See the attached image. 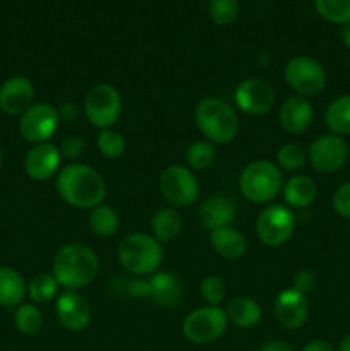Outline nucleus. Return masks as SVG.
Masks as SVG:
<instances>
[{"mask_svg": "<svg viewBox=\"0 0 350 351\" xmlns=\"http://www.w3.org/2000/svg\"><path fill=\"white\" fill-rule=\"evenodd\" d=\"M325 122L335 136H350V95L333 99L325 112Z\"/></svg>", "mask_w": 350, "mask_h": 351, "instance_id": "26", "label": "nucleus"}, {"mask_svg": "<svg viewBox=\"0 0 350 351\" xmlns=\"http://www.w3.org/2000/svg\"><path fill=\"white\" fill-rule=\"evenodd\" d=\"M285 202L290 208L305 209L314 202L318 195V185L307 175H294L283 185Z\"/></svg>", "mask_w": 350, "mask_h": 351, "instance_id": "22", "label": "nucleus"}, {"mask_svg": "<svg viewBox=\"0 0 350 351\" xmlns=\"http://www.w3.org/2000/svg\"><path fill=\"white\" fill-rule=\"evenodd\" d=\"M58 195L78 209H95L106 197V184L95 168L82 163H69L55 182Z\"/></svg>", "mask_w": 350, "mask_h": 351, "instance_id": "1", "label": "nucleus"}, {"mask_svg": "<svg viewBox=\"0 0 350 351\" xmlns=\"http://www.w3.org/2000/svg\"><path fill=\"white\" fill-rule=\"evenodd\" d=\"M117 257L127 273L134 276H151L160 269L163 245L153 235L134 232L120 240Z\"/></svg>", "mask_w": 350, "mask_h": 351, "instance_id": "4", "label": "nucleus"}, {"mask_svg": "<svg viewBox=\"0 0 350 351\" xmlns=\"http://www.w3.org/2000/svg\"><path fill=\"white\" fill-rule=\"evenodd\" d=\"M96 146L102 156L115 160L120 158L126 151V141H124L122 134L117 132L113 129H103L100 130L98 139H96Z\"/></svg>", "mask_w": 350, "mask_h": 351, "instance_id": "32", "label": "nucleus"}, {"mask_svg": "<svg viewBox=\"0 0 350 351\" xmlns=\"http://www.w3.org/2000/svg\"><path fill=\"white\" fill-rule=\"evenodd\" d=\"M338 351H350V335L343 336L338 343Z\"/></svg>", "mask_w": 350, "mask_h": 351, "instance_id": "44", "label": "nucleus"}, {"mask_svg": "<svg viewBox=\"0 0 350 351\" xmlns=\"http://www.w3.org/2000/svg\"><path fill=\"white\" fill-rule=\"evenodd\" d=\"M307 160L319 173H335L349 160V144L335 134L316 137L307 149Z\"/></svg>", "mask_w": 350, "mask_h": 351, "instance_id": "11", "label": "nucleus"}, {"mask_svg": "<svg viewBox=\"0 0 350 351\" xmlns=\"http://www.w3.org/2000/svg\"><path fill=\"white\" fill-rule=\"evenodd\" d=\"M158 187L161 195L174 208H187L198 202L199 184L198 178L189 167L170 165L165 168L158 178Z\"/></svg>", "mask_w": 350, "mask_h": 351, "instance_id": "8", "label": "nucleus"}, {"mask_svg": "<svg viewBox=\"0 0 350 351\" xmlns=\"http://www.w3.org/2000/svg\"><path fill=\"white\" fill-rule=\"evenodd\" d=\"M301 351H335V348L326 339H312Z\"/></svg>", "mask_w": 350, "mask_h": 351, "instance_id": "41", "label": "nucleus"}, {"mask_svg": "<svg viewBox=\"0 0 350 351\" xmlns=\"http://www.w3.org/2000/svg\"><path fill=\"white\" fill-rule=\"evenodd\" d=\"M277 160L281 168L295 171V170H301V168L304 167L305 161H307V153H305L299 144L288 143V144H283V146L278 149Z\"/></svg>", "mask_w": 350, "mask_h": 351, "instance_id": "34", "label": "nucleus"}, {"mask_svg": "<svg viewBox=\"0 0 350 351\" xmlns=\"http://www.w3.org/2000/svg\"><path fill=\"white\" fill-rule=\"evenodd\" d=\"M199 291H201V297L205 298L208 305H215L218 307L226 297V287L225 281L220 276H215V274H209L199 285Z\"/></svg>", "mask_w": 350, "mask_h": 351, "instance_id": "35", "label": "nucleus"}, {"mask_svg": "<svg viewBox=\"0 0 350 351\" xmlns=\"http://www.w3.org/2000/svg\"><path fill=\"white\" fill-rule=\"evenodd\" d=\"M333 208L342 218L350 219V182L340 185L333 194Z\"/></svg>", "mask_w": 350, "mask_h": 351, "instance_id": "37", "label": "nucleus"}, {"mask_svg": "<svg viewBox=\"0 0 350 351\" xmlns=\"http://www.w3.org/2000/svg\"><path fill=\"white\" fill-rule=\"evenodd\" d=\"M307 315L309 302L304 293L294 290V288L280 291L275 300V317L281 328L288 329V331L301 329L307 321Z\"/></svg>", "mask_w": 350, "mask_h": 351, "instance_id": "14", "label": "nucleus"}, {"mask_svg": "<svg viewBox=\"0 0 350 351\" xmlns=\"http://www.w3.org/2000/svg\"><path fill=\"white\" fill-rule=\"evenodd\" d=\"M27 293V285L19 271L0 266V305L7 308L19 307Z\"/></svg>", "mask_w": 350, "mask_h": 351, "instance_id": "23", "label": "nucleus"}, {"mask_svg": "<svg viewBox=\"0 0 350 351\" xmlns=\"http://www.w3.org/2000/svg\"><path fill=\"white\" fill-rule=\"evenodd\" d=\"M283 173L280 167L268 160H257L247 165L239 177V191L244 197L256 204H264L283 191Z\"/></svg>", "mask_w": 350, "mask_h": 351, "instance_id": "5", "label": "nucleus"}, {"mask_svg": "<svg viewBox=\"0 0 350 351\" xmlns=\"http://www.w3.org/2000/svg\"><path fill=\"white\" fill-rule=\"evenodd\" d=\"M283 75L292 91L304 98L319 95L326 86L325 67L316 58L305 57V55L290 58L285 65Z\"/></svg>", "mask_w": 350, "mask_h": 351, "instance_id": "9", "label": "nucleus"}, {"mask_svg": "<svg viewBox=\"0 0 350 351\" xmlns=\"http://www.w3.org/2000/svg\"><path fill=\"white\" fill-rule=\"evenodd\" d=\"M185 163L194 170H206L216 158V146L209 141H196L185 147Z\"/></svg>", "mask_w": 350, "mask_h": 351, "instance_id": "29", "label": "nucleus"}, {"mask_svg": "<svg viewBox=\"0 0 350 351\" xmlns=\"http://www.w3.org/2000/svg\"><path fill=\"white\" fill-rule=\"evenodd\" d=\"M229 328V317L215 305L196 308L182 322V335L192 345H209L222 338Z\"/></svg>", "mask_w": 350, "mask_h": 351, "instance_id": "6", "label": "nucleus"}, {"mask_svg": "<svg viewBox=\"0 0 350 351\" xmlns=\"http://www.w3.org/2000/svg\"><path fill=\"white\" fill-rule=\"evenodd\" d=\"M34 99V86L24 75H12L0 86V110L7 115H23Z\"/></svg>", "mask_w": 350, "mask_h": 351, "instance_id": "17", "label": "nucleus"}, {"mask_svg": "<svg viewBox=\"0 0 350 351\" xmlns=\"http://www.w3.org/2000/svg\"><path fill=\"white\" fill-rule=\"evenodd\" d=\"M295 216L290 208L281 204H271L261 211L256 219V235L261 243L271 249L285 245L294 235Z\"/></svg>", "mask_w": 350, "mask_h": 351, "instance_id": "10", "label": "nucleus"}, {"mask_svg": "<svg viewBox=\"0 0 350 351\" xmlns=\"http://www.w3.org/2000/svg\"><path fill=\"white\" fill-rule=\"evenodd\" d=\"M235 105L247 115H264L275 105V89L266 79H244L235 89Z\"/></svg>", "mask_w": 350, "mask_h": 351, "instance_id": "13", "label": "nucleus"}, {"mask_svg": "<svg viewBox=\"0 0 350 351\" xmlns=\"http://www.w3.org/2000/svg\"><path fill=\"white\" fill-rule=\"evenodd\" d=\"M55 312H57V319L65 329L69 331H84L89 326L93 317V312L89 304L82 295L78 291L67 290L57 298L55 304Z\"/></svg>", "mask_w": 350, "mask_h": 351, "instance_id": "15", "label": "nucleus"}, {"mask_svg": "<svg viewBox=\"0 0 350 351\" xmlns=\"http://www.w3.org/2000/svg\"><path fill=\"white\" fill-rule=\"evenodd\" d=\"M319 16L333 24L350 23V0H314Z\"/></svg>", "mask_w": 350, "mask_h": 351, "instance_id": "31", "label": "nucleus"}, {"mask_svg": "<svg viewBox=\"0 0 350 351\" xmlns=\"http://www.w3.org/2000/svg\"><path fill=\"white\" fill-rule=\"evenodd\" d=\"M120 226V216L112 206L100 204L95 209H91L89 215V228L95 235L102 237V239H110L119 232Z\"/></svg>", "mask_w": 350, "mask_h": 351, "instance_id": "27", "label": "nucleus"}, {"mask_svg": "<svg viewBox=\"0 0 350 351\" xmlns=\"http://www.w3.org/2000/svg\"><path fill=\"white\" fill-rule=\"evenodd\" d=\"M58 151H60V156L65 158V160H78L79 156L84 154L86 141L82 139L81 136L71 134V136H67L65 139H62Z\"/></svg>", "mask_w": 350, "mask_h": 351, "instance_id": "36", "label": "nucleus"}, {"mask_svg": "<svg viewBox=\"0 0 350 351\" xmlns=\"http://www.w3.org/2000/svg\"><path fill=\"white\" fill-rule=\"evenodd\" d=\"M208 12L216 26H229L239 14V0H209Z\"/></svg>", "mask_w": 350, "mask_h": 351, "instance_id": "33", "label": "nucleus"}, {"mask_svg": "<svg viewBox=\"0 0 350 351\" xmlns=\"http://www.w3.org/2000/svg\"><path fill=\"white\" fill-rule=\"evenodd\" d=\"M58 119L57 108L48 103H33L19 119V134L23 139L33 144L48 143L51 136L57 132Z\"/></svg>", "mask_w": 350, "mask_h": 351, "instance_id": "12", "label": "nucleus"}, {"mask_svg": "<svg viewBox=\"0 0 350 351\" xmlns=\"http://www.w3.org/2000/svg\"><path fill=\"white\" fill-rule=\"evenodd\" d=\"M314 287H316V276L312 271L302 269L294 274V280H292V288H294V290L301 291V293L305 295Z\"/></svg>", "mask_w": 350, "mask_h": 351, "instance_id": "38", "label": "nucleus"}, {"mask_svg": "<svg viewBox=\"0 0 350 351\" xmlns=\"http://www.w3.org/2000/svg\"><path fill=\"white\" fill-rule=\"evenodd\" d=\"M150 281V298L165 308L175 307L182 300L180 280L170 271H156L148 278Z\"/></svg>", "mask_w": 350, "mask_h": 351, "instance_id": "20", "label": "nucleus"}, {"mask_svg": "<svg viewBox=\"0 0 350 351\" xmlns=\"http://www.w3.org/2000/svg\"><path fill=\"white\" fill-rule=\"evenodd\" d=\"M151 232L160 243L172 242L182 232V218L175 208H161L151 218Z\"/></svg>", "mask_w": 350, "mask_h": 351, "instance_id": "25", "label": "nucleus"}, {"mask_svg": "<svg viewBox=\"0 0 350 351\" xmlns=\"http://www.w3.org/2000/svg\"><path fill=\"white\" fill-rule=\"evenodd\" d=\"M314 119V110L311 101L304 96H290L287 101L281 105L278 112V122L280 127L288 134H302L311 127Z\"/></svg>", "mask_w": 350, "mask_h": 351, "instance_id": "18", "label": "nucleus"}, {"mask_svg": "<svg viewBox=\"0 0 350 351\" xmlns=\"http://www.w3.org/2000/svg\"><path fill=\"white\" fill-rule=\"evenodd\" d=\"M340 40H342L343 47L350 50V23L343 24L342 26V31H340Z\"/></svg>", "mask_w": 350, "mask_h": 351, "instance_id": "43", "label": "nucleus"}, {"mask_svg": "<svg viewBox=\"0 0 350 351\" xmlns=\"http://www.w3.org/2000/svg\"><path fill=\"white\" fill-rule=\"evenodd\" d=\"M58 287L60 285L55 280L54 274L40 273L27 285V295L34 304H48L57 297Z\"/></svg>", "mask_w": 350, "mask_h": 351, "instance_id": "30", "label": "nucleus"}, {"mask_svg": "<svg viewBox=\"0 0 350 351\" xmlns=\"http://www.w3.org/2000/svg\"><path fill=\"white\" fill-rule=\"evenodd\" d=\"M127 293H129V297L137 298V300L150 297V281L144 276H134V280L127 283Z\"/></svg>", "mask_w": 350, "mask_h": 351, "instance_id": "39", "label": "nucleus"}, {"mask_svg": "<svg viewBox=\"0 0 350 351\" xmlns=\"http://www.w3.org/2000/svg\"><path fill=\"white\" fill-rule=\"evenodd\" d=\"M209 243L218 256L226 261H237L246 254L247 240L233 226H223L209 232Z\"/></svg>", "mask_w": 350, "mask_h": 351, "instance_id": "21", "label": "nucleus"}, {"mask_svg": "<svg viewBox=\"0 0 350 351\" xmlns=\"http://www.w3.org/2000/svg\"><path fill=\"white\" fill-rule=\"evenodd\" d=\"M100 273V261L95 250L84 243H67L55 252L51 274L65 290L78 291L89 287Z\"/></svg>", "mask_w": 350, "mask_h": 351, "instance_id": "2", "label": "nucleus"}, {"mask_svg": "<svg viewBox=\"0 0 350 351\" xmlns=\"http://www.w3.org/2000/svg\"><path fill=\"white\" fill-rule=\"evenodd\" d=\"M60 151L50 143L34 144L24 158V170L33 180L47 182L57 175L60 168Z\"/></svg>", "mask_w": 350, "mask_h": 351, "instance_id": "16", "label": "nucleus"}, {"mask_svg": "<svg viewBox=\"0 0 350 351\" xmlns=\"http://www.w3.org/2000/svg\"><path fill=\"white\" fill-rule=\"evenodd\" d=\"M226 317L240 329H250L257 326L263 317L261 305L250 297H237L226 305Z\"/></svg>", "mask_w": 350, "mask_h": 351, "instance_id": "24", "label": "nucleus"}, {"mask_svg": "<svg viewBox=\"0 0 350 351\" xmlns=\"http://www.w3.org/2000/svg\"><path fill=\"white\" fill-rule=\"evenodd\" d=\"M237 216V208L232 199L225 195H211L198 209V219L208 232L223 226H232Z\"/></svg>", "mask_w": 350, "mask_h": 351, "instance_id": "19", "label": "nucleus"}, {"mask_svg": "<svg viewBox=\"0 0 350 351\" xmlns=\"http://www.w3.org/2000/svg\"><path fill=\"white\" fill-rule=\"evenodd\" d=\"M259 351H295L290 345H287L285 341L280 339H273V341H268L261 346Z\"/></svg>", "mask_w": 350, "mask_h": 351, "instance_id": "42", "label": "nucleus"}, {"mask_svg": "<svg viewBox=\"0 0 350 351\" xmlns=\"http://www.w3.org/2000/svg\"><path fill=\"white\" fill-rule=\"evenodd\" d=\"M14 324L24 336H34L43 328V315L33 304H21L14 314Z\"/></svg>", "mask_w": 350, "mask_h": 351, "instance_id": "28", "label": "nucleus"}, {"mask_svg": "<svg viewBox=\"0 0 350 351\" xmlns=\"http://www.w3.org/2000/svg\"><path fill=\"white\" fill-rule=\"evenodd\" d=\"M194 120L206 141L216 144H229L239 132V117L232 105L222 98L201 99L194 110Z\"/></svg>", "mask_w": 350, "mask_h": 351, "instance_id": "3", "label": "nucleus"}, {"mask_svg": "<svg viewBox=\"0 0 350 351\" xmlns=\"http://www.w3.org/2000/svg\"><path fill=\"white\" fill-rule=\"evenodd\" d=\"M2 163H3V151L0 149V167H2Z\"/></svg>", "mask_w": 350, "mask_h": 351, "instance_id": "45", "label": "nucleus"}, {"mask_svg": "<svg viewBox=\"0 0 350 351\" xmlns=\"http://www.w3.org/2000/svg\"><path fill=\"white\" fill-rule=\"evenodd\" d=\"M58 119H60V122H74V120H78L79 113H81V108H79V105H75V103L72 101H65L62 103L60 106H58Z\"/></svg>", "mask_w": 350, "mask_h": 351, "instance_id": "40", "label": "nucleus"}, {"mask_svg": "<svg viewBox=\"0 0 350 351\" xmlns=\"http://www.w3.org/2000/svg\"><path fill=\"white\" fill-rule=\"evenodd\" d=\"M84 115L100 130L112 129L122 115V96L112 84H96L84 98Z\"/></svg>", "mask_w": 350, "mask_h": 351, "instance_id": "7", "label": "nucleus"}]
</instances>
